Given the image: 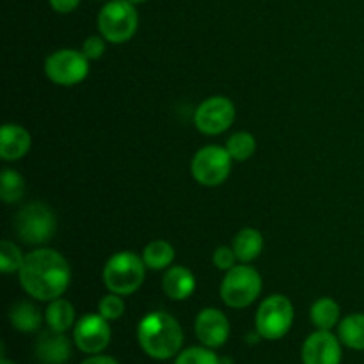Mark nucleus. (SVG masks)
Returning a JSON list of instances; mask_svg holds the SVG:
<instances>
[{
    "mask_svg": "<svg viewBox=\"0 0 364 364\" xmlns=\"http://www.w3.org/2000/svg\"><path fill=\"white\" fill-rule=\"evenodd\" d=\"M137 340L149 358L166 361L180 352L183 345V331L174 316L155 311L139 322Z\"/></svg>",
    "mask_w": 364,
    "mask_h": 364,
    "instance_id": "obj_2",
    "label": "nucleus"
},
{
    "mask_svg": "<svg viewBox=\"0 0 364 364\" xmlns=\"http://www.w3.org/2000/svg\"><path fill=\"white\" fill-rule=\"evenodd\" d=\"M235 121V105L224 96L205 100L194 112V124L201 134L219 135L226 132Z\"/></svg>",
    "mask_w": 364,
    "mask_h": 364,
    "instance_id": "obj_10",
    "label": "nucleus"
},
{
    "mask_svg": "<svg viewBox=\"0 0 364 364\" xmlns=\"http://www.w3.org/2000/svg\"><path fill=\"white\" fill-rule=\"evenodd\" d=\"M162 288L167 297L173 299V301H185L194 294L196 277L185 267H171L164 276Z\"/></svg>",
    "mask_w": 364,
    "mask_h": 364,
    "instance_id": "obj_16",
    "label": "nucleus"
},
{
    "mask_svg": "<svg viewBox=\"0 0 364 364\" xmlns=\"http://www.w3.org/2000/svg\"><path fill=\"white\" fill-rule=\"evenodd\" d=\"M45 320L48 323L50 329L59 331V333H66L75 326V308L70 301L64 299H55L50 301L48 308L45 311Z\"/></svg>",
    "mask_w": 364,
    "mask_h": 364,
    "instance_id": "obj_19",
    "label": "nucleus"
},
{
    "mask_svg": "<svg viewBox=\"0 0 364 364\" xmlns=\"http://www.w3.org/2000/svg\"><path fill=\"white\" fill-rule=\"evenodd\" d=\"M139 14L135 4L128 0H110L98 14L100 36L110 43H127L137 32Z\"/></svg>",
    "mask_w": 364,
    "mask_h": 364,
    "instance_id": "obj_6",
    "label": "nucleus"
},
{
    "mask_svg": "<svg viewBox=\"0 0 364 364\" xmlns=\"http://www.w3.org/2000/svg\"><path fill=\"white\" fill-rule=\"evenodd\" d=\"M36 355L46 364H64L71 355V343L59 331H43L36 341Z\"/></svg>",
    "mask_w": 364,
    "mask_h": 364,
    "instance_id": "obj_14",
    "label": "nucleus"
},
{
    "mask_svg": "<svg viewBox=\"0 0 364 364\" xmlns=\"http://www.w3.org/2000/svg\"><path fill=\"white\" fill-rule=\"evenodd\" d=\"M237 262H238V258H237V255H235L233 247L220 245V247L213 252V263H215L217 269L224 270V272H228L230 269H233V267L237 265Z\"/></svg>",
    "mask_w": 364,
    "mask_h": 364,
    "instance_id": "obj_28",
    "label": "nucleus"
},
{
    "mask_svg": "<svg viewBox=\"0 0 364 364\" xmlns=\"http://www.w3.org/2000/svg\"><path fill=\"white\" fill-rule=\"evenodd\" d=\"M146 263L132 251L114 255L103 269V283L110 294L132 295L142 287L146 277Z\"/></svg>",
    "mask_w": 364,
    "mask_h": 364,
    "instance_id": "obj_3",
    "label": "nucleus"
},
{
    "mask_svg": "<svg viewBox=\"0 0 364 364\" xmlns=\"http://www.w3.org/2000/svg\"><path fill=\"white\" fill-rule=\"evenodd\" d=\"M338 338L348 348L364 350V315L355 313V315H348L347 318L341 320Z\"/></svg>",
    "mask_w": 364,
    "mask_h": 364,
    "instance_id": "obj_20",
    "label": "nucleus"
},
{
    "mask_svg": "<svg viewBox=\"0 0 364 364\" xmlns=\"http://www.w3.org/2000/svg\"><path fill=\"white\" fill-rule=\"evenodd\" d=\"M146 267L151 270H164L173 263L174 247L166 240H153L146 245L142 252Z\"/></svg>",
    "mask_w": 364,
    "mask_h": 364,
    "instance_id": "obj_22",
    "label": "nucleus"
},
{
    "mask_svg": "<svg viewBox=\"0 0 364 364\" xmlns=\"http://www.w3.org/2000/svg\"><path fill=\"white\" fill-rule=\"evenodd\" d=\"M0 364H14V363H11L9 359H2V361H0Z\"/></svg>",
    "mask_w": 364,
    "mask_h": 364,
    "instance_id": "obj_33",
    "label": "nucleus"
},
{
    "mask_svg": "<svg viewBox=\"0 0 364 364\" xmlns=\"http://www.w3.org/2000/svg\"><path fill=\"white\" fill-rule=\"evenodd\" d=\"M80 4V0H50V6H52L53 11L60 14H68L71 11H75Z\"/></svg>",
    "mask_w": 364,
    "mask_h": 364,
    "instance_id": "obj_30",
    "label": "nucleus"
},
{
    "mask_svg": "<svg viewBox=\"0 0 364 364\" xmlns=\"http://www.w3.org/2000/svg\"><path fill=\"white\" fill-rule=\"evenodd\" d=\"M23 262L25 256L21 255L18 245H14L11 240L0 242V270L4 274L20 272Z\"/></svg>",
    "mask_w": 364,
    "mask_h": 364,
    "instance_id": "obj_25",
    "label": "nucleus"
},
{
    "mask_svg": "<svg viewBox=\"0 0 364 364\" xmlns=\"http://www.w3.org/2000/svg\"><path fill=\"white\" fill-rule=\"evenodd\" d=\"M45 73L53 84L71 87L85 80L89 75V59L82 50H57L46 59Z\"/></svg>",
    "mask_w": 364,
    "mask_h": 364,
    "instance_id": "obj_9",
    "label": "nucleus"
},
{
    "mask_svg": "<svg viewBox=\"0 0 364 364\" xmlns=\"http://www.w3.org/2000/svg\"><path fill=\"white\" fill-rule=\"evenodd\" d=\"M82 364H119V363H117L114 358H110V355L95 354V355H91L89 359H85Z\"/></svg>",
    "mask_w": 364,
    "mask_h": 364,
    "instance_id": "obj_31",
    "label": "nucleus"
},
{
    "mask_svg": "<svg viewBox=\"0 0 364 364\" xmlns=\"http://www.w3.org/2000/svg\"><path fill=\"white\" fill-rule=\"evenodd\" d=\"M231 155L220 146H205L194 155L191 171L194 180L205 187L224 183L231 173Z\"/></svg>",
    "mask_w": 364,
    "mask_h": 364,
    "instance_id": "obj_8",
    "label": "nucleus"
},
{
    "mask_svg": "<svg viewBox=\"0 0 364 364\" xmlns=\"http://www.w3.org/2000/svg\"><path fill=\"white\" fill-rule=\"evenodd\" d=\"M25 194V180L13 169H4L0 176V198L4 203H18Z\"/></svg>",
    "mask_w": 364,
    "mask_h": 364,
    "instance_id": "obj_23",
    "label": "nucleus"
},
{
    "mask_svg": "<svg viewBox=\"0 0 364 364\" xmlns=\"http://www.w3.org/2000/svg\"><path fill=\"white\" fill-rule=\"evenodd\" d=\"M233 251L238 262L249 263L258 258L263 251V237L255 228H244L233 238Z\"/></svg>",
    "mask_w": 364,
    "mask_h": 364,
    "instance_id": "obj_17",
    "label": "nucleus"
},
{
    "mask_svg": "<svg viewBox=\"0 0 364 364\" xmlns=\"http://www.w3.org/2000/svg\"><path fill=\"white\" fill-rule=\"evenodd\" d=\"M9 320L11 326L20 333H34L41 327L43 315L36 304L28 301H20L11 308Z\"/></svg>",
    "mask_w": 364,
    "mask_h": 364,
    "instance_id": "obj_18",
    "label": "nucleus"
},
{
    "mask_svg": "<svg viewBox=\"0 0 364 364\" xmlns=\"http://www.w3.org/2000/svg\"><path fill=\"white\" fill-rule=\"evenodd\" d=\"M98 311H100V315H102L103 318L109 320V322L110 320L121 318L124 313V302H123V299H121V295L110 294V295H105V297L100 299Z\"/></svg>",
    "mask_w": 364,
    "mask_h": 364,
    "instance_id": "obj_27",
    "label": "nucleus"
},
{
    "mask_svg": "<svg viewBox=\"0 0 364 364\" xmlns=\"http://www.w3.org/2000/svg\"><path fill=\"white\" fill-rule=\"evenodd\" d=\"M20 283L25 294L36 301H55L68 290L71 281L70 263L53 249H36L25 256Z\"/></svg>",
    "mask_w": 364,
    "mask_h": 364,
    "instance_id": "obj_1",
    "label": "nucleus"
},
{
    "mask_svg": "<svg viewBox=\"0 0 364 364\" xmlns=\"http://www.w3.org/2000/svg\"><path fill=\"white\" fill-rule=\"evenodd\" d=\"M294 323V306L284 295H270L256 311V331L265 340H281Z\"/></svg>",
    "mask_w": 364,
    "mask_h": 364,
    "instance_id": "obj_7",
    "label": "nucleus"
},
{
    "mask_svg": "<svg viewBox=\"0 0 364 364\" xmlns=\"http://www.w3.org/2000/svg\"><path fill=\"white\" fill-rule=\"evenodd\" d=\"M105 41L107 39L103 36H91L84 41L82 45V52L87 57L89 60H96L105 53Z\"/></svg>",
    "mask_w": 364,
    "mask_h": 364,
    "instance_id": "obj_29",
    "label": "nucleus"
},
{
    "mask_svg": "<svg viewBox=\"0 0 364 364\" xmlns=\"http://www.w3.org/2000/svg\"><path fill=\"white\" fill-rule=\"evenodd\" d=\"M32 144L31 134L20 124L7 123L0 130V156L7 162L23 159Z\"/></svg>",
    "mask_w": 364,
    "mask_h": 364,
    "instance_id": "obj_15",
    "label": "nucleus"
},
{
    "mask_svg": "<svg viewBox=\"0 0 364 364\" xmlns=\"http://www.w3.org/2000/svg\"><path fill=\"white\" fill-rule=\"evenodd\" d=\"M57 230L55 213L43 203H28L14 217V231L23 244L43 245L52 240Z\"/></svg>",
    "mask_w": 364,
    "mask_h": 364,
    "instance_id": "obj_5",
    "label": "nucleus"
},
{
    "mask_svg": "<svg viewBox=\"0 0 364 364\" xmlns=\"http://www.w3.org/2000/svg\"><path fill=\"white\" fill-rule=\"evenodd\" d=\"M302 363L304 364H340V338L331 331H316L302 345Z\"/></svg>",
    "mask_w": 364,
    "mask_h": 364,
    "instance_id": "obj_12",
    "label": "nucleus"
},
{
    "mask_svg": "<svg viewBox=\"0 0 364 364\" xmlns=\"http://www.w3.org/2000/svg\"><path fill=\"white\" fill-rule=\"evenodd\" d=\"M226 149L231 155V159L244 162V160L251 159L255 155L256 139L249 132H238V134H233L228 139Z\"/></svg>",
    "mask_w": 364,
    "mask_h": 364,
    "instance_id": "obj_24",
    "label": "nucleus"
},
{
    "mask_svg": "<svg viewBox=\"0 0 364 364\" xmlns=\"http://www.w3.org/2000/svg\"><path fill=\"white\" fill-rule=\"evenodd\" d=\"M110 331L109 320L103 318L102 315H85L75 323L73 341L78 350L85 352L89 355L100 354L105 350L110 343Z\"/></svg>",
    "mask_w": 364,
    "mask_h": 364,
    "instance_id": "obj_11",
    "label": "nucleus"
},
{
    "mask_svg": "<svg viewBox=\"0 0 364 364\" xmlns=\"http://www.w3.org/2000/svg\"><path fill=\"white\" fill-rule=\"evenodd\" d=\"M196 336L205 347L219 348L230 338V322L220 309L206 308L196 318Z\"/></svg>",
    "mask_w": 364,
    "mask_h": 364,
    "instance_id": "obj_13",
    "label": "nucleus"
},
{
    "mask_svg": "<svg viewBox=\"0 0 364 364\" xmlns=\"http://www.w3.org/2000/svg\"><path fill=\"white\" fill-rule=\"evenodd\" d=\"M340 306L334 299L323 297L318 299L315 304L311 306V322L318 327L320 331H331L338 322H340Z\"/></svg>",
    "mask_w": 364,
    "mask_h": 364,
    "instance_id": "obj_21",
    "label": "nucleus"
},
{
    "mask_svg": "<svg viewBox=\"0 0 364 364\" xmlns=\"http://www.w3.org/2000/svg\"><path fill=\"white\" fill-rule=\"evenodd\" d=\"M128 2H132V4H142V2H146V0H128Z\"/></svg>",
    "mask_w": 364,
    "mask_h": 364,
    "instance_id": "obj_32",
    "label": "nucleus"
},
{
    "mask_svg": "<svg viewBox=\"0 0 364 364\" xmlns=\"http://www.w3.org/2000/svg\"><path fill=\"white\" fill-rule=\"evenodd\" d=\"M262 276L251 265H235L224 274L220 283V299L228 308L242 309L251 306L262 294Z\"/></svg>",
    "mask_w": 364,
    "mask_h": 364,
    "instance_id": "obj_4",
    "label": "nucleus"
},
{
    "mask_svg": "<svg viewBox=\"0 0 364 364\" xmlns=\"http://www.w3.org/2000/svg\"><path fill=\"white\" fill-rule=\"evenodd\" d=\"M45 364H46V363H45Z\"/></svg>",
    "mask_w": 364,
    "mask_h": 364,
    "instance_id": "obj_34",
    "label": "nucleus"
},
{
    "mask_svg": "<svg viewBox=\"0 0 364 364\" xmlns=\"http://www.w3.org/2000/svg\"><path fill=\"white\" fill-rule=\"evenodd\" d=\"M174 364H220V361L208 347H191L178 355Z\"/></svg>",
    "mask_w": 364,
    "mask_h": 364,
    "instance_id": "obj_26",
    "label": "nucleus"
}]
</instances>
